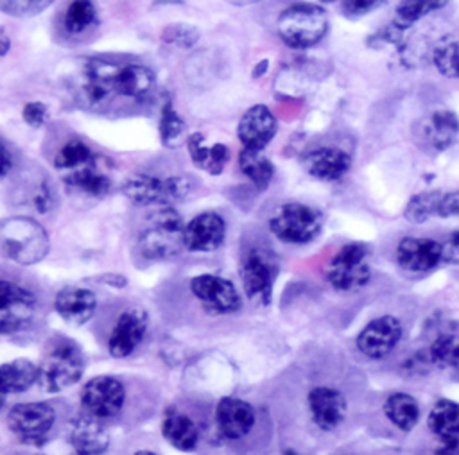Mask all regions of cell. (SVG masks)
<instances>
[{
	"mask_svg": "<svg viewBox=\"0 0 459 455\" xmlns=\"http://www.w3.org/2000/svg\"><path fill=\"white\" fill-rule=\"evenodd\" d=\"M280 265L273 251L264 245H249L240 256V283L249 301L269 305Z\"/></svg>",
	"mask_w": 459,
	"mask_h": 455,
	"instance_id": "6",
	"label": "cell"
},
{
	"mask_svg": "<svg viewBox=\"0 0 459 455\" xmlns=\"http://www.w3.org/2000/svg\"><path fill=\"white\" fill-rule=\"evenodd\" d=\"M439 444L436 448V455H457L459 453V439H437Z\"/></svg>",
	"mask_w": 459,
	"mask_h": 455,
	"instance_id": "47",
	"label": "cell"
},
{
	"mask_svg": "<svg viewBox=\"0 0 459 455\" xmlns=\"http://www.w3.org/2000/svg\"><path fill=\"white\" fill-rule=\"evenodd\" d=\"M133 455H158V453H154V451H151V450H138V451H134Z\"/></svg>",
	"mask_w": 459,
	"mask_h": 455,
	"instance_id": "52",
	"label": "cell"
},
{
	"mask_svg": "<svg viewBox=\"0 0 459 455\" xmlns=\"http://www.w3.org/2000/svg\"><path fill=\"white\" fill-rule=\"evenodd\" d=\"M226 240V222L215 211H203L185 226V247L194 253L217 251Z\"/></svg>",
	"mask_w": 459,
	"mask_h": 455,
	"instance_id": "17",
	"label": "cell"
},
{
	"mask_svg": "<svg viewBox=\"0 0 459 455\" xmlns=\"http://www.w3.org/2000/svg\"><path fill=\"white\" fill-rule=\"evenodd\" d=\"M228 2L237 4V5H246V4H255V2H258V0H228Z\"/></svg>",
	"mask_w": 459,
	"mask_h": 455,
	"instance_id": "51",
	"label": "cell"
},
{
	"mask_svg": "<svg viewBox=\"0 0 459 455\" xmlns=\"http://www.w3.org/2000/svg\"><path fill=\"white\" fill-rule=\"evenodd\" d=\"M2 407H4V394L0 392V408H2Z\"/></svg>",
	"mask_w": 459,
	"mask_h": 455,
	"instance_id": "54",
	"label": "cell"
},
{
	"mask_svg": "<svg viewBox=\"0 0 459 455\" xmlns=\"http://www.w3.org/2000/svg\"><path fill=\"white\" fill-rule=\"evenodd\" d=\"M384 414L400 430L409 432L420 419L418 401L407 392H394L384 403Z\"/></svg>",
	"mask_w": 459,
	"mask_h": 455,
	"instance_id": "30",
	"label": "cell"
},
{
	"mask_svg": "<svg viewBox=\"0 0 459 455\" xmlns=\"http://www.w3.org/2000/svg\"><path fill=\"white\" fill-rule=\"evenodd\" d=\"M385 0H342V11L351 16H362L380 7Z\"/></svg>",
	"mask_w": 459,
	"mask_h": 455,
	"instance_id": "44",
	"label": "cell"
},
{
	"mask_svg": "<svg viewBox=\"0 0 459 455\" xmlns=\"http://www.w3.org/2000/svg\"><path fill=\"white\" fill-rule=\"evenodd\" d=\"M54 310L63 321L81 326L95 315L97 296L84 287H65L54 297Z\"/></svg>",
	"mask_w": 459,
	"mask_h": 455,
	"instance_id": "23",
	"label": "cell"
},
{
	"mask_svg": "<svg viewBox=\"0 0 459 455\" xmlns=\"http://www.w3.org/2000/svg\"><path fill=\"white\" fill-rule=\"evenodd\" d=\"M446 0H402L396 5V23L409 27L414 21L425 18L429 13L443 7Z\"/></svg>",
	"mask_w": 459,
	"mask_h": 455,
	"instance_id": "38",
	"label": "cell"
},
{
	"mask_svg": "<svg viewBox=\"0 0 459 455\" xmlns=\"http://www.w3.org/2000/svg\"><path fill=\"white\" fill-rule=\"evenodd\" d=\"M38 382V365L27 358H14L0 365V392L18 394Z\"/></svg>",
	"mask_w": 459,
	"mask_h": 455,
	"instance_id": "28",
	"label": "cell"
},
{
	"mask_svg": "<svg viewBox=\"0 0 459 455\" xmlns=\"http://www.w3.org/2000/svg\"><path fill=\"white\" fill-rule=\"evenodd\" d=\"M326 278L335 290L351 292L362 288L371 278L369 249L362 242L342 245L330 260Z\"/></svg>",
	"mask_w": 459,
	"mask_h": 455,
	"instance_id": "10",
	"label": "cell"
},
{
	"mask_svg": "<svg viewBox=\"0 0 459 455\" xmlns=\"http://www.w3.org/2000/svg\"><path fill=\"white\" fill-rule=\"evenodd\" d=\"M278 124L271 109L264 104L251 106L238 120L237 136L244 149L262 150L276 134Z\"/></svg>",
	"mask_w": 459,
	"mask_h": 455,
	"instance_id": "19",
	"label": "cell"
},
{
	"mask_svg": "<svg viewBox=\"0 0 459 455\" xmlns=\"http://www.w3.org/2000/svg\"><path fill=\"white\" fill-rule=\"evenodd\" d=\"M323 2H333V0H323Z\"/></svg>",
	"mask_w": 459,
	"mask_h": 455,
	"instance_id": "55",
	"label": "cell"
},
{
	"mask_svg": "<svg viewBox=\"0 0 459 455\" xmlns=\"http://www.w3.org/2000/svg\"><path fill=\"white\" fill-rule=\"evenodd\" d=\"M63 183L70 195L79 199H102L111 192V179L99 167L97 158L82 167L63 172Z\"/></svg>",
	"mask_w": 459,
	"mask_h": 455,
	"instance_id": "21",
	"label": "cell"
},
{
	"mask_svg": "<svg viewBox=\"0 0 459 455\" xmlns=\"http://www.w3.org/2000/svg\"><path fill=\"white\" fill-rule=\"evenodd\" d=\"M264 68H267V61H262V63H260V64H258V66H256V72H255V73H253V75H255V77H258V75H262V73H264V72H265V70H264Z\"/></svg>",
	"mask_w": 459,
	"mask_h": 455,
	"instance_id": "50",
	"label": "cell"
},
{
	"mask_svg": "<svg viewBox=\"0 0 459 455\" xmlns=\"http://www.w3.org/2000/svg\"><path fill=\"white\" fill-rule=\"evenodd\" d=\"M192 296L210 315H230L242 308V297L233 281L217 274H197L188 283Z\"/></svg>",
	"mask_w": 459,
	"mask_h": 455,
	"instance_id": "12",
	"label": "cell"
},
{
	"mask_svg": "<svg viewBox=\"0 0 459 455\" xmlns=\"http://www.w3.org/2000/svg\"><path fill=\"white\" fill-rule=\"evenodd\" d=\"M430 364L436 367L459 371V339L452 333L437 335L425 351Z\"/></svg>",
	"mask_w": 459,
	"mask_h": 455,
	"instance_id": "34",
	"label": "cell"
},
{
	"mask_svg": "<svg viewBox=\"0 0 459 455\" xmlns=\"http://www.w3.org/2000/svg\"><path fill=\"white\" fill-rule=\"evenodd\" d=\"M11 48V39L4 29H0V56H5Z\"/></svg>",
	"mask_w": 459,
	"mask_h": 455,
	"instance_id": "49",
	"label": "cell"
},
{
	"mask_svg": "<svg viewBox=\"0 0 459 455\" xmlns=\"http://www.w3.org/2000/svg\"><path fill=\"white\" fill-rule=\"evenodd\" d=\"M441 192H421L409 199L405 206V219L411 222H425L432 215H437Z\"/></svg>",
	"mask_w": 459,
	"mask_h": 455,
	"instance_id": "37",
	"label": "cell"
},
{
	"mask_svg": "<svg viewBox=\"0 0 459 455\" xmlns=\"http://www.w3.org/2000/svg\"><path fill=\"white\" fill-rule=\"evenodd\" d=\"M436 70L450 79L459 77V34L441 38L432 50Z\"/></svg>",
	"mask_w": 459,
	"mask_h": 455,
	"instance_id": "33",
	"label": "cell"
},
{
	"mask_svg": "<svg viewBox=\"0 0 459 455\" xmlns=\"http://www.w3.org/2000/svg\"><path fill=\"white\" fill-rule=\"evenodd\" d=\"M421 140L432 149V150H446L452 147L459 136V118L454 111L439 109L429 115L421 125Z\"/></svg>",
	"mask_w": 459,
	"mask_h": 455,
	"instance_id": "25",
	"label": "cell"
},
{
	"mask_svg": "<svg viewBox=\"0 0 459 455\" xmlns=\"http://www.w3.org/2000/svg\"><path fill=\"white\" fill-rule=\"evenodd\" d=\"M437 215L439 217H455V215H459V190L445 193L441 197Z\"/></svg>",
	"mask_w": 459,
	"mask_h": 455,
	"instance_id": "46",
	"label": "cell"
},
{
	"mask_svg": "<svg viewBox=\"0 0 459 455\" xmlns=\"http://www.w3.org/2000/svg\"><path fill=\"white\" fill-rule=\"evenodd\" d=\"M441 260V244L432 238L405 236L396 245V262L409 274H425Z\"/></svg>",
	"mask_w": 459,
	"mask_h": 455,
	"instance_id": "18",
	"label": "cell"
},
{
	"mask_svg": "<svg viewBox=\"0 0 459 455\" xmlns=\"http://www.w3.org/2000/svg\"><path fill=\"white\" fill-rule=\"evenodd\" d=\"M281 455H298L294 450H287V451H283Z\"/></svg>",
	"mask_w": 459,
	"mask_h": 455,
	"instance_id": "53",
	"label": "cell"
},
{
	"mask_svg": "<svg viewBox=\"0 0 459 455\" xmlns=\"http://www.w3.org/2000/svg\"><path fill=\"white\" fill-rule=\"evenodd\" d=\"M34 305H36V296L29 288L14 281L0 279V308L34 306Z\"/></svg>",
	"mask_w": 459,
	"mask_h": 455,
	"instance_id": "39",
	"label": "cell"
},
{
	"mask_svg": "<svg viewBox=\"0 0 459 455\" xmlns=\"http://www.w3.org/2000/svg\"><path fill=\"white\" fill-rule=\"evenodd\" d=\"M48 249V235L36 219L27 215L0 219V258L34 265L47 256Z\"/></svg>",
	"mask_w": 459,
	"mask_h": 455,
	"instance_id": "2",
	"label": "cell"
},
{
	"mask_svg": "<svg viewBox=\"0 0 459 455\" xmlns=\"http://www.w3.org/2000/svg\"><path fill=\"white\" fill-rule=\"evenodd\" d=\"M186 136V124L174 109L170 100H165L160 115V138L165 147H178Z\"/></svg>",
	"mask_w": 459,
	"mask_h": 455,
	"instance_id": "35",
	"label": "cell"
},
{
	"mask_svg": "<svg viewBox=\"0 0 459 455\" xmlns=\"http://www.w3.org/2000/svg\"><path fill=\"white\" fill-rule=\"evenodd\" d=\"M161 38L165 43L174 45V47H181V48H190L197 43L199 39V30L194 25H186V23H170L163 29Z\"/></svg>",
	"mask_w": 459,
	"mask_h": 455,
	"instance_id": "40",
	"label": "cell"
},
{
	"mask_svg": "<svg viewBox=\"0 0 459 455\" xmlns=\"http://www.w3.org/2000/svg\"><path fill=\"white\" fill-rule=\"evenodd\" d=\"M22 116L25 120V124H29L30 127H41L47 124L48 120V109L43 102L39 100H34V102H27L23 106V111H22Z\"/></svg>",
	"mask_w": 459,
	"mask_h": 455,
	"instance_id": "43",
	"label": "cell"
},
{
	"mask_svg": "<svg viewBox=\"0 0 459 455\" xmlns=\"http://www.w3.org/2000/svg\"><path fill=\"white\" fill-rule=\"evenodd\" d=\"M308 412L321 430H335L346 416V398L341 391L326 385L314 387L307 398Z\"/></svg>",
	"mask_w": 459,
	"mask_h": 455,
	"instance_id": "20",
	"label": "cell"
},
{
	"mask_svg": "<svg viewBox=\"0 0 459 455\" xmlns=\"http://www.w3.org/2000/svg\"><path fill=\"white\" fill-rule=\"evenodd\" d=\"M52 2L54 0H0V11L14 18H27L39 14Z\"/></svg>",
	"mask_w": 459,
	"mask_h": 455,
	"instance_id": "41",
	"label": "cell"
},
{
	"mask_svg": "<svg viewBox=\"0 0 459 455\" xmlns=\"http://www.w3.org/2000/svg\"><path fill=\"white\" fill-rule=\"evenodd\" d=\"M163 439L179 451H194L199 444L197 423L181 410L169 408L161 419Z\"/></svg>",
	"mask_w": 459,
	"mask_h": 455,
	"instance_id": "26",
	"label": "cell"
},
{
	"mask_svg": "<svg viewBox=\"0 0 459 455\" xmlns=\"http://www.w3.org/2000/svg\"><path fill=\"white\" fill-rule=\"evenodd\" d=\"M441 244V256L445 262L459 265V231L450 233Z\"/></svg>",
	"mask_w": 459,
	"mask_h": 455,
	"instance_id": "45",
	"label": "cell"
},
{
	"mask_svg": "<svg viewBox=\"0 0 459 455\" xmlns=\"http://www.w3.org/2000/svg\"><path fill=\"white\" fill-rule=\"evenodd\" d=\"M34 306H13L0 308V335L14 333L22 330L32 317Z\"/></svg>",
	"mask_w": 459,
	"mask_h": 455,
	"instance_id": "42",
	"label": "cell"
},
{
	"mask_svg": "<svg viewBox=\"0 0 459 455\" xmlns=\"http://www.w3.org/2000/svg\"><path fill=\"white\" fill-rule=\"evenodd\" d=\"M14 167L13 156L9 152V149L0 142V177H5Z\"/></svg>",
	"mask_w": 459,
	"mask_h": 455,
	"instance_id": "48",
	"label": "cell"
},
{
	"mask_svg": "<svg viewBox=\"0 0 459 455\" xmlns=\"http://www.w3.org/2000/svg\"><path fill=\"white\" fill-rule=\"evenodd\" d=\"M84 371V356L75 340L54 337L47 342L38 365V382L45 392L56 394L75 385Z\"/></svg>",
	"mask_w": 459,
	"mask_h": 455,
	"instance_id": "3",
	"label": "cell"
},
{
	"mask_svg": "<svg viewBox=\"0 0 459 455\" xmlns=\"http://www.w3.org/2000/svg\"><path fill=\"white\" fill-rule=\"evenodd\" d=\"M305 170L321 181H339L351 167V158L339 147H317L303 156Z\"/></svg>",
	"mask_w": 459,
	"mask_h": 455,
	"instance_id": "24",
	"label": "cell"
},
{
	"mask_svg": "<svg viewBox=\"0 0 459 455\" xmlns=\"http://www.w3.org/2000/svg\"><path fill=\"white\" fill-rule=\"evenodd\" d=\"M194 188V183L186 176H170L160 179L149 174H134L124 185V195L136 206H170L176 201H183Z\"/></svg>",
	"mask_w": 459,
	"mask_h": 455,
	"instance_id": "7",
	"label": "cell"
},
{
	"mask_svg": "<svg viewBox=\"0 0 459 455\" xmlns=\"http://www.w3.org/2000/svg\"><path fill=\"white\" fill-rule=\"evenodd\" d=\"M238 167L251 185L260 192L265 190L273 181L274 165L267 156L262 154V150L242 149L238 154Z\"/></svg>",
	"mask_w": 459,
	"mask_h": 455,
	"instance_id": "32",
	"label": "cell"
},
{
	"mask_svg": "<svg viewBox=\"0 0 459 455\" xmlns=\"http://www.w3.org/2000/svg\"><path fill=\"white\" fill-rule=\"evenodd\" d=\"M68 441L74 455H106L109 448V435L102 421L84 412L72 421Z\"/></svg>",
	"mask_w": 459,
	"mask_h": 455,
	"instance_id": "22",
	"label": "cell"
},
{
	"mask_svg": "<svg viewBox=\"0 0 459 455\" xmlns=\"http://www.w3.org/2000/svg\"><path fill=\"white\" fill-rule=\"evenodd\" d=\"M99 13L93 0H72L63 16V29L68 36H82L95 29Z\"/></svg>",
	"mask_w": 459,
	"mask_h": 455,
	"instance_id": "31",
	"label": "cell"
},
{
	"mask_svg": "<svg viewBox=\"0 0 459 455\" xmlns=\"http://www.w3.org/2000/svg\"><path fill=\"white\" fill-rule=\"evenodd\" d=\"M215 426L226 441L244 439L255 426L256 414L251 403L235 396H224L215 405Z\"/></svg>",
	"mask_w": 459,
	"mask_h": 455,
	"instance_id": "15",
	"label": "cell"
},
{
	"mask_svg": "<svg viewBox=\"0 0 459 455\" xmlns=\"http://www.w3.org/2000/svg\"><path fill=\"white\" fill-rule=\"evenodd\" d=\"M95 158L97 156L84 142L70 140L54 156V168H57L59 172H68L93 161Z\"/></svg>",
	"mask_w": 459,
	"mask_h": 455,
	"instance_id": "36",
	"label": "cell"
},
{
	"mask_svg": "<svg viewBox=\"0 0 459 455\" xmlns=\"http://www.w3.org/2000/svg\"><path fill=\"white\" fill-rule=\"evenodd\" d=\"M427 423L437 439H459V403L452 399L436 401Z\"/></svg>",
	"mask_w": 459,
	"mask_h": 455,
	"instance_id": "29",
	"label": "cell"
},
{
	"mask_svg": "<svg viewBox=\"0 0 459 455\" xmlns=\"http://www.w3.org/2000/svg\"><path fill=\"white\" fill-rule=\"evenodd\" d=\"M276 30L287 47L296 50L310 48L326 34L328 16L316 4H294L280 14Z\"/></svg>",
	"mask_w": 459,
	"mask_h": 455,
	"instance_id": "5",
	"label": "cell"
},
{
	"mask_svg": "<svg viewBox=\"0 0 459 455\" xmlns=\"http://www.w3.org/2000/svg\"><path fill=\"white\" fill-rule=\"evenodd\" d=\"M56 417L57 412L48 401H25L9 408L7 426L20 442L39 446L47 442Z\"/></svg>",
	"mask_w": 459,
	"mask_h": 455,
	"instance_id": "9",
	"label": "cell"
},
{
	"mask_svg": "<svg viewBox=\"0 0 459 455\" xmlns=\"http://www.w3.org/2000/svg\"><path fill=\"white\" fill-rule=\"evenodd\" d=\"M126 403V385L109 374H99L88 380L81 389V412L108 421L120 414Z\"/></svg>",
	"mask_w": 459,
	"mask_h": 455,
	"instance_id": "11",
	"label": "cell"
},
{
	"mask_svg": "<svg viewBox=\"0 0 459 455\" xmlns=\"http://www.w3.org/2000/svg\"><path fill=\"white\" fill-rule=\"evenodd\" d=\"M154 73L138 63L90 57L75 84V100L88 111H106L115 99L145 100L154 93Z\"/></svg>",
	"mask_w": 459,
	"mask_h": 455,
	"instance_id": "1",
	"label": "cell"
},
{
	"mask_svg": "<svg viewBox=\"0 0 459 455\" xmlns=\"http://www.w3.org/2000/svg\"><path fill=\"white\" fill-rule=\"evenodd\" d=\"M402 337V324L393 315H382L368 322L357 337V348L373 360L387 356Z\"/></svg>",
	"mask_w": 459,
	"mask_h": 455,
	"instance_id": "16",
	"label": "cell"
},
{
	"mask_svg": "<svg viewBox=\"0 0 459 455\" xmlns=\"http://www.w3.org/2000/svg\"><path fill=\"white\" fill-rule=\"evenodd\" d=\"M321 213L301 202H285L269 219L271 233L287 244H308L321 233Z\"/></svg>",
	"mask_w": 459,
	"mask_h": 455,
	"instance_id": "8",
	"label": "cell"
},
{
	"mask_svg": "<svg viewBox=\"0 0 459 455\" xmlns=\"http://www.w3.org/2000/svg\"><path fill=\"white\" fill-rule=\"evenodd\" d=\"M186 149L192 163L212 176H219L230 161V149L224 143L204 145V136L201 133L186 136Z\"/></svg>",
	"mask_w": 459,
	"mask_h": 455,
	"instance_id": "27",
	"label": "cell"
},
{
	"mask_svg": "<svg viewBox=\"0 0 459 455\" xmlns=\"http://www.w3.org/2000/svg\"><path fill=\"white\" fill-rule=\"evenodd\" d=\"M13 199L18 206H27L39 215H47L56 208V190L41 168L22 172L13 185Z\"/></svg>",
	"mask_w": 459,
	"mask_h": 455,
	"instance_id": "14",
	"label": "cell"
},
{
	"mask_svg": "<svg viewBox=\"0 0 459 455\" xmlns=\"http://www.w3.org/2000/svg\"><path fill=\"white\" fill-rule=\"evenodd\" d=\"M138 253L151 262L174 258L185 247V226L179 213L172 206H158L149 224L138 233Z\"/></svg>",
	"mask_w": 459,
	"mask_h": 455,
	"instance_id": "4",
	"label": "cell"
},
{
	"mask_svg": "<svg viewBox=\"0 0 459 455\" xmlns=\"http://www.w3.org/2000/svg\"><path fill=\"white\" fill-rule=\"evenodd\" d=\"M149 315L142 306H127L115 319L109 337L108 351L113 358H127L136 351L147 335Z\"/></svg>",
	"mask_w": 459,
	"mask_h": 455,
	"instance_id": "13",
	"label": "cell"
}]
</instances>
